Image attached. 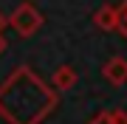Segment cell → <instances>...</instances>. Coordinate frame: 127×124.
Wrapping results in <instances>:
<instances>
[{
    "mask_svg": "<svg viewBox=\"0 0 127 124\" xmlns=\"http://www.w3.org/2000/svg\"><path fill=\"white\" fill-rule=\"evenodd\" d=\"M54 107L57 93L28 68H17L0 85V116L9 124H40Z\"/></svg>",
    "mask_w": 127,
    "mask_h": 124,
    "instance_id": "6da1fadb",
    "label": "cell"
},
{
    "mask_svg": "<svg viewBox=\"0 0 127 124\" xmlns=\"http://www.w3.org/2000/svg\"><path fill=\"white\" fill-rule=\"evenodd\" d=\"M9 25L20 34V37H31V34H37L42 28V14H40V9H37L34 3H20L17 9L11 11Z\"/></svg>",
    "mask_w": 127,
    "mask_h": 124,
    "instance_id": "7a4b0ae2",
    "label": "cell"
},
{
    "mask_svg": "<svg viewBox=\"0 0 127 124\" xmlns=\"http://www.w3.org/2000/svg\"><path fill=\"white\" fill-rule=\"evenodd\" d=\"M102 76L107 79L113 87L127 85V59L124 56H110V59L102 65Z\"/></svg>",
    "mask_w": 127,
    "mask_h": 124,
    "instance_id": "3957f363",
    "label": "cell"
},
{
    "mask_svg": "<svg viewBox=\"0 0 127 124\" xmlns=\"http://www.w3.org/2000/svg\"><path fill=\"white\" fill-rule=\"evenodd\" d=\"M93 25L102 28V31H116L119 28V6H110L104 3L93 11Z\"/></svg>",
    "mask_w": 127,
    "mask_h": 124,
    "instance_id": "277c9868",
    "label": "cell"
},
{
    "mask_svg": "<svg viewBox=\"0 0 127 124\" xmlns=\"http://www.w3.org/2000/svg\"><path fill=\"white\" fill-rule=\"evenodd\" d=\"M76 71H73V65H59L54 71V76H51V85L57 87V90H71L73 85H76Z\"/></svg>",
    "mask_w": 127,
    "mask_h": 124,
    "instance_id": "5b68a950",
    "label": "cell"
},
{
    "mask_svg": "<svg viewBox=\"0 0 127 124\" xmlns=\"http://www.w3.org/2000/svg\"><path fill=\"white\" fill-rule=\"evenodd\" d=\"M122 37H127V0L119 6V28H116Z\"/></svg>",
    "mask_w": 127,
    "mask_h": 124,
    "instance_id": "8992f818",
    "label": "cell"
},
{
    "mask_svg": "<svg viewBox=\"0 0 127 124\" xmlns=\"http://www.w3.org/2000/svg\"><path fill=\"white\" fill-rule=\"evenodd\" d=\"M88 124H116V121H113V116H110V110H104V113H99V116H93Z\"/></svg>",
    "mask_w": 127,
    "mask_h": 124,
    "instance_id": "52a82bcc",
    "label": "cell"
},
{
    "mask_svg": "<svg viewBox=\"0 0 127 124\" xmlns=\"http://www.w3.org/2000/svg\"><path fill=\"white\" fill-rule=\"evenodd\" d=\"M110 116H113L116 124H127V113L124 110H110Z\"/></svg>",
    "mask_w": 127,
    "mask_h": 124,
    "instance_id": "ba28073f",
    "label": "cell"
},
{
    "mask_svg": "<svg viewBox=\"0 0 127 124\" xmlns=\"http://www.w3.org/2000/svg\"><path fill=\"white\" fill-rule=\"evenodd\" d=\"M6 23H9V20H6V14L0 11V34H3V28H6Z\"/></svg>",
    "mask_w": 127,
    "mask_h": 124,
    "instance_id": "9c48e42d",
    "label": "cell"
},
{
    "mask_svg": "<svg viewBox=\"0 0 127 124\" xmlns=\"http://www.w3.org/2000/svg\"><path fill=\"white\" fill-rule=\"evenodd\" d=\"M6 48H9V42H6V37H3V34H0V54H3Z\"/></svg>",
    "mask_w": 127,
    "mask_h": 124,
    "instance_id": "30bf717a",
    "label": "cell"
}]
</instances>
